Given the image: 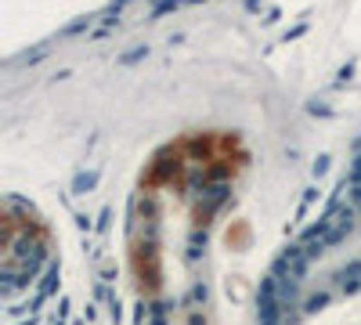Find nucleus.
Returning a JSON list of instances; mask_svg holds the SVG:
<instances>
[{"mask_svg": "<svg viewBox=\"0 0 361 325\" xmlns=\"http://www.w3.org/2000/svg\"><path fill=\"white\" fill-rule=\"evenodd\" d=\"M51 253V235L44 221L22 206L18 199L4 202V250H0V278L11 293L15 286L29 282Z\"/></svg>", "mask_w": 361, "mask_h": 325, "instance_id": "7ed1b4c3", "label": "nucleus"}, {"mask_svg": "<svg viewBox=\"0 0 361 325\" xmlns=\"http://www.w3.org/2000/svg\"><path fill=\"white\" fill-rule=\"evenodd\" d=\"M246 163L224 130L180 134L145 163L127 210L134 325H217L209 239Z\"/></svg>", "mask_w": 361, "mask_h": 325, "instance_id": "f257e3e1", "label": "nucleus"}, {"mask_svg": "<svg viewBox=\"0 0 361 325\" xmlns=\"http://www.w3.org/2000/svg\"><path fill=\"white\" fill-rule=\"evenodd\" d=\"M361 293V145L325 214L279 253L257 293V325H304Z\"/></svg>", "mask_w": 361, "mask_h": 325, "instance_id": "f03ea898", "label": "nucleus"}]
</instances>
